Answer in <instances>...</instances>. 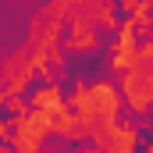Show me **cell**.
<instances>
[{"label": "cell", "mask_w": 153, "mask_h": 153, "mask_svg": "<svg viewBox=\"0 0 153 153\" xmlns=\"http://www.w3.org/2000/svg\"><path fill=\"white\" fill-rule=\"evenodd\" d=\"M68 46H71V50H89V46H96V36H93L89 29H75V32L68 36Z\"/></svg>", "instance_id": "6da1fadb"}, {"label": "cell", "mask_w": 153, "mask_h": 153, "mask_svg": "<svg viewBox=\"0 0 153 153\" xmlns=\"http://www.w3.org/2000/svg\"><path fill=\"white\" fill-rule=\"evenodd\" d=\"M146 153H153V146H150V150H146Z\"/></svg>", "instance_id": "7a4b0ae2"}]
</instances>
